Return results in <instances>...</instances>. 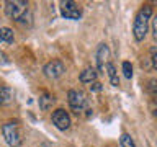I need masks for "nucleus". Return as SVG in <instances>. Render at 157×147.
Here are the masks:
<instances>
[{"instance_id": "1", "label": "nucleus", "mask_w": 157, "mask_h": 147, "mask_svg": "<svg viewBox=\"0 0 157 147\" xmlns=\"http://www.w3.org/2000/svg\"><path fill=\"white\" fill-rule=\"evenodd\" d=\"M5 13L8 18L15 20L18 23H25V24H31V12H29V3L25 0H8L5 2Z\"/></svg>"}, {"instance_id": "2", "label": "nucleus", "mask_w": 157, "mask_h": 147, "mask_svg": "<svg viewBox=\"0 0 157 147\" xmlns=\"http://www.w3.org/2000/svg\"><path fill=\"white\" fill-rule=\"evenodd\" d=\"M152 18V7L151 5H144L137 15L134 17V23H132V34H134V39L137 43L144 41L147 36V31H149V21Z\"/></svg>"}, {"instance_id": "3", "label": "nucleus", "mask_w": 157, "mask_h": 147, "mask_svg": "<svg viewBox=\"0 0 157 147\" xmlns=\"http://www.w3.org/2000/svg\"><path fill=\"white\" fill-rule=\"evenodd\" d=\"M2 136L10 147H20L23 142V134L17 121H7L2 124Z\"/></svg>"}, {"instance_id": "4", "label": "nucleus", "mask_w": 157, "mask_h": 147, "mask_svg": "<svg viewBox=\"0 0 157 147\" xmlns=\"http://www.w3.org/2000/svg\"><path fill=\"white\" fill-rule=\"evenodd\" d=\"M67 101L71 110L75 115H82L83 111H88L87 115H90V108H88V100L85 96V93L80 90H69L67 93Z\"/></svg>"}, {"instance_id": "5", "label": "nucleus", "mask_w": 157, "mask_h": 147, "mask_svg": "<svg viewBox=\"0 0 157 147\" xmlns=\"http://www.w3.org/2000/svg\"><path fill=\"white\" fill-rule=\"evenodd\" d=\"M43 72L48 78L56 80V78L62 77L64 74H66V64H64L61 59H52V61H49L46 66L43 67Z\"/></svg>"}, {"instance_id": "6", "label": "nucleus", "mask_w": 157, "mask_h": 147, "mask_svg": "<svg viewBox=\"0 0 157 147\" xmlns=\"http://www.w3.org/2000/svg\"><path fill=\"white\" fill-rule=\"evenodd\" d=\"M61 15L66 20H78L82 17V7L77 2H72V0H66V2H61Z\"/></svg>"}, {"instance_id": "7", "label": "nucleus", "mask_w": 157, "mask_h": 147, "mask_svg": "<svg viewBox=\"0 0 157 147\" xmlns=\"http://www.w3.org/2000/svg\"><path fill=\"white\" fill-rule=\"evenodd\" d=\"M52 124L57 127L59 131H67L69 127H71V116H69V113L66 110H62V108H57L56 111H52Z\"/></svg>"}, {"instance_id": "8", "label": "nucleus", "mask_w": 157, "mask_h": 147, "mask_svg": "<svg viewBox=\"0 0 157 147\" xmlns=\"http://www.w3.org/2000/svg\"><path fill=\"white\" fill-rule=\"evenodd\" d=\"M108 57H110V47L105 43H101L97 49V64H98V70L105 74V66L108 64Z\"/></svg>"}, {"instance_id": "9", "label": "nucleus", "mask_w": 157, "mask_h": 147, "mask_svg": "<svg viewBox=\"0 0 157 147\" xmlns=\"http://www.w3.org/2000/svg\"><path fill=\"white\" fill-rule=\"evenodd\" d=\"M13 101V90L7 85H0V105L8 106Z\"/></svg>"}, {"instance_id": "10", "label": "nucleus", "mask_w": 157, "mask_h": 147, "mask_svg": "<svg viewBox=\"0 0 157 147\" xmlns=\"http://www.w3.org/2000/svg\"><path fill=\"white\" fill-rule=\"evenodd\" d=\"M78 80H80L82 83H93V82H97V70L93 67L83 69V70L80 72Z\"/></svg>"}, {"instance_id": "11", "label": "nucleus", "mask_w": 157, "mask_h": 147, "mask_svg": "<svg viewBox=\"0 0 157 147\" xmlns=\"http://www.w3.org/2000/svg\"><path fill=\"white\" fill-rule=\"evenodd\" d=\"M105 72H106L108 78H110V83H111L113 87H118V85H120V78H118V72H116V69H115V66H113L111 62H108L106 66H105Z\"/></svg>"}, {"instance_id": "12", "label": "nucleus", "mask_w": 157, "mask_h": 147, "mask_svg": "<svg viewBox=\"0 0 157 147\" xmlns=\"http://www.w3.org/2000/svg\"><path fill=\"white\" fill-rule=\"evenodd\" d=\"M13 29L8 28V26H0V43H5V44H12L13 43Z\"/></svg>"}, {"instance_id": "13", "label": "nucleus", "mask_w": 157, "mask_h": 147, "mask_svg": "<svg viewBox=\"0 0 157 147\" xmlns=\"http://www.w3.org/2000/svg\"><path fill=\"white\" fill-rule=\"evenodd\" d=\"M54 103V96L49 95V93H43L41 96H39V108H41L43 111H48L49 108L52 106Z\"/></svg>"}, {"instance_id": "14", "label": "nucleus", "mask_w": 157, "mask_h": 147, "mask_svg": "<svg viewBox=\"0 0 157 147\" xmlns=\"http://www.w3.org/2000/svg\"><path fill=\"white\" fill-rule=\"evenodd\" d=\"M120 144H121V147H136V144H134V139L129 136V134H121V137H120Z\"/></svg>"}, {"instance_id": "15", "label": "nucleus", "mask_w": 157, "mask_h": 147, "mask_svg": "<svg viewBox=\"0 0 157 147\" xmlns=\"http://www.w3.org/2000/svg\"><path fill=\"white\" fill-rule=\"evenodd\" d=\"M121 67H123V74H124V77L126 78H131L132 77V66H131V62L129 61H124Z\"/></svg>"}, {"instance_id": "16", "label": "nucleus", "mask_w": 157, "mask_h": 147, "mask_svg": "<svg viewBox=\"0 0 157 147\" xmlns=\"http://www.w3.org/2000/svg\"><path fill=\"white\" fill-rule=\"evenodd\" d=\"M147 90H149V93H151L152 96L155 95V80H154V78H152V80L149 82V85H147Z\"/></svg>"}, {"instance_id": "17", "label": "nucleus", "mask_w": 157, "mask_h": 147, "mask_svg": "<svg viewBox=\"0 0 157 147\" xmlns=\"http://www.w3.org/2000/svg\"><path fill=\"white\" fill-rule=\"evenodd\" d=\"M90 90H92V92H100V90H101V83H100V82L90 83Z\"/></svg>"}, {"instance_id": "18", "label": "nucleus", "mask_w": 157, "mask_h": 147, "mask_svg": "<svg viewBox=\"0 0 157 147\" xmlns=\"http://www.w3.org/2000/svg\"><path fill=\"white\" fill-rule=\"evenodd\" d=\"M8 57H7V54H5L3 51H0V64H8Z\"/></svg>"}, {"instance_id": "19", "label": "nucleus", "mask_w": 157, "mask_h": 147, "mask_svg": "<svg viewBox=\"0 0 157 147\" xmlns=\"http://www.w3.org/2000/svg\"><path fill=\"white\" fill-rule=\"evenodd\" d=\"M152 31H154V36H157V18L152 20Z\"/></svg>"}]
</instances>
